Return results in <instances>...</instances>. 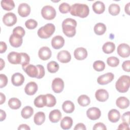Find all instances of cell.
Listing matches in <instances>:
<instances>
[{
	"label": "cell",
	"instance_id": "1",
	"mask_svg": "<svg viewBox=\"0 0 130 130\" xmlns=\"http://www.w3.org/2000/svg\"><path fill=\"white\" fill-rule=\"evenodd\" d=\"M76 26L77 22L72 18H66L62 23L63 32L66 36L69 38L73 37L76 35Z\"/></svg>",
	"mask_w": 130,
	"mask_h": 130
},
{
	"label": "cell",
	"instance_id": "2",
	"mask_svg": "<svg viewBox=\"0 0 130 130\" xmlns=\"http://www.w3.org/2000/svg\"><path fill=\"white\" fill-rule=\"evenodd\" d=\"M70 12L71 14L74 16H78L83 18L88 15L89 9L86 4L76 3L71 7Z\"/></svg>",
	"mask_w": 130,
	"mask_h": 130
},
{
	"label": "cell",
	"instance_id": "3",
	"mask_svg": "<svg viewBox=\"0 0 130 130\" xmlns=\"http://www.w3.org/2000/svg\"><path fill=\"white\" fill-rule=\"evenodd\" d=\"M130 86V78L127 75H122L117 80L115 83L116 90L121 93H124L128 90Z\"/></svg>",
	"mask_w": 130,
	"mask_h": 130
},
{
	"label": "cell",
	"instance_id": "4",
	"mask_svg": "<svg viewBox=\"0 0 130 130\" xmlns=\"http://www.w3.org/2000/svg\"><path fill=\"white\" fill-rule=\"evenodd\" d=\"M55 27L52 23H47L44 26L40 27L37 32L38 36L42 39H48L54 32Z\"/></svg>",
	"mask_w": 130,
	"mask_h": 130
},
{
	"label": "cell",
	"instance_id": "5",
	"mask_svg": "<svg viewBox=\"0 0 130 130\" xmlns=\"http://www.w3.org/2000/svg\"><path fill=\"white\" fill-rule=\"evenodd\" d=\"M56 11L51 6L46 5L43 7L41 10V14L42 17L46 20H52L56 16Z\"/></svg>",
	"mask_w": 130,
	"mask_h": 130
},
{
	"label": "cell",
	"instance_id": "6",
	"mask_svg": "<svg viewBox=\"0 0 130 130\" xmlns=\"http://www.w3.org/2000/svg\"><path fill=\"white\" fill-rule=\"evenodd\" d=\"M17 17L14 13L9 12L3 16V22L6 26H12L17 22Z\"/></svg>",
	"mask_w": 130,
	"mask_h": 130
},
{
	"label": "cell",
	"instance_id": "7",
	"mask_svg": "<svg viewBox=\"0 0 130 130\" xmlns=\"http://www.w3.org/2000/svg\"><path fill=\"white\" fill-rule=\"evenodd\" d=\"M51 87L54 92L60 93L62 91L64 88V82L60 78H55L52 82Z\"/></svg>",
	"mask_w": 130,
	"mask_h": 130
},
{
	"label": "cell",
	"instance_id": "8",
	"mask_svg": "<svg viewBox=\"0 0 130 130\" xmlns=\"http://www.w3.org/2000/svg\"><path fill=\"white\" fill-rule=\"evenodd\" d=\"M118 54L123 57L126 58L129 57L130 54L129 46L125 43H122L118 45L117 49Z\"/></svg>",
	"mask_w": 130,
	"mask_h": 130
},
{
	"label": "cell",
	"instance_id": "9",
	"mask_svg": "<svg viewBox=\"0 0 130 130\" xmlns=\"http://www.w3.org/2000/svg\"><path fill=\"white\" fill-rule=\"evenodd\" d=\"M114 75L112 73H107L105 74L100 76L97 79L98 83L102 85H106L111 81L114 79Z\"/></svg>",
	"mask_w": 130,
	"mask_h": 130
},
{
	"label": "cell",
	"instance_id": "10",
	"mask_svg": "<svg viewBox=\"0 0 130 130\" xmlns=\"http://www.w3.org/2000/svg\"><path fill=\"white\" fill-rule=\"evenodd\" d=\"M86 115L89 119L95 120L98 119L100 117L101 112L97 107H91L87 110Z\"/></svg>",
	"mask_w": 130,
	"mask_h": 130
},
{
	"label": "cell",
	"instance_id": "11",
	"mask_svg": "<svg viewBox=\"0 0 130 130\" xmlns=\"http://www.w3.org/2000/svg\"><path fill=\"white\" fill-rule=\"evenodd\" d=\"M7 59L9 62L12 64H20L21 62V53H18L14 51L11 52L8 54Z\"/></svg>",
	"mask_w": 130,
	"mask_h": 130
},
{
	"label": "cell",
	"instance_id": "12",
	"mask_svg": "<svg viewBox=\"0 0 130 130\" xmlns=\"http://www.w3.org/2000/svg\"><path fill=\"white\" fill-rule=\"evenodd\" d=\"M52 55L50 49L46 46L41 47L38 51V56L39 58L43 60L49 59Z\"/></svg>",
	"mask_w": 130,
	"mask_h": 130
},
{
	"label": "cell",
	"instance_id": "13",
	"mask_svg": "<svg viewBox=\"0 0 130 130\" xmlns=\"http://www.w3.org/2000/svg\"><path fill=\"white\" fill-rule=\"evenodd\" d=\"M26 74L31 78H37L38 75V69L37 67L33 64H28L22 68Z\"/></svg>",
	"mask_w": 130,
	"mask_h": 130
},
{
	"label": "cell",
	"instance_id": "14",
	"mask_svg": "<svg viewBox=\"0 0 130 130\" xmlns=\"http://www.w3.org/2000/svg\"><path fill=\"white\" fill-rule=\"evenodd\" d=\"M64 44V40L61 36H55L51 40V46L55 49H59Z\"/></svg>",
	"mask_w": 130,
	"mask_h": 130
},
{
	"label": "cell",
	"instance_id": "15",
	"mask_svg": "<svg viewBox=\"0 0 130 130\" xmlns=\"http://www.w3.org/2000/svg\"><path fill=\"white\" fill-rule=\"evenodd\" d=\"M18 13L22 17H27L30 13V7L26 3H21L18 6Z\"/></svg>",
	"mask_w": 130,
	"mask_h": 130
},
{
	"label": "cell",
	"instance_id": "16",
	"mask_svg": "<svg viewBox=\"0 0 130 130\" xmlns=\"http://www.w3.org/2000/svg\"><path fill=\"white\" fill-rule=\"evenodd\" d=\"M57 58L59 61L62 63H68L71 59L70 53L67 50H61L57 55Z\"/></svg>",
	"mask_w": 130,
	"mask_h": 130
},
{
	"label": "cell",
	"instance_id": "17",
	"mask_svg": "<svg viewBox=\"0 0 130 130\" xmlns=\"http://www.w3.org/2000/svg\"><path fill=\"white\" fill-rule=\"evenodd\" d=\"M87 51L86 49L83 47H79L76 48L74 52L75 58L79 60L85 59L87 56Z\"/></svg>",
	"mask_w": 130,
	"mask_h": 130
},
{
	"label": "cell",
	"instance_id": "18",
	"mask_svg": "<svg viewBox=\"0 0 130 130\" xmlns=\"http://www.w3.org/2000/svg\"><path fill=\"white\" fill-rule=\"evenodd\" d=\"M95 97L99 102H104L109 98V93L108 91L104 89H98L95 93Z\"/></svg>",
	"mask_w": 130,
	"mask_h": 130
},
{
	"label": "cell",
	"instance_id": "19",
	"mask_svg": "<svg viewBox=\"0 0 130 130\" xmlns=\"http://www.w3.org/2000/svg\"><path fill=\"white\" fill-rule=\"evenodd\" d=\"M9 42L10 45L15 48H18L22 44L23 39L22 38L17 35L12 34L9 38Z\"/></svg>",
	"mask_w": 130,
	"mask_h": 130
},
{
	"label": "cell",
	"instance_id": "20",
	"mask_svg": "<svg viewBox=\"0 0 130 130\" xmlns=\"http://www.w3.org/2000/svg\"><path fill=\"white\" fill-rule=\"evenodd\" d=\"M24 81V77L20 73H14L11 77V82L15 86H21Z\"/></svg>",
	"mask_w": 130,
	"mask_h": 130
},
{
	"label": "cell",
	"instance_id": "21",
	"mask_svg": "<svg viewBox=\"0 0 130 130\" xmlns=\"http://www.w3.org/2000/svg\"><path fill=\"white\" fill-rule=\"evenodd\" d=\"M37 90L38 85L35 82H30L28 83L24 88L25 93L29 95H32L35 94Z\"/></svg>",
	"mask_w": 130,
	"mask_h": 130
},
{
	"label": "cell",
	"instance_id": "22",
	"mask_svg": "<svg viewBox=\"0 0 130 130\" xmlns=\"http://www.w3.org/2000/svg\"><path fill=\"white\" fill-rule=\"evenodd\" d=\"M109 120L113 123L117 122L120 119V112L115 109L110 110L108 114Z\"/></svg>",
	"mask_w": 130,
	"mask_h": 130
},
{
	"label": "cell",
	"instance_id": "23",
	"mask_svg": "<svg viewBox=\"0 0 130 130\" xmlns=\"http://www.w3.org/2000/svg\"><path fill=\"white\" fill-rule=\"evenodd\" d=\"M116 106L121 109L127 108L129 105V100L125 96H120L116 101Z\"/></svg>",
	"mask_w": 130,
	"mask_h": 130
},
{
	"label": "cell",
	"instance_id": "24",
	"mask_svg": "<svg viewBox=\"0 0 130 130\" xmlns=\"http://www.w3.org/2000/svg\"><path fill=\"white\" fill-rule=\"evenodd\" d=\"M61 113L58 109H54L52 110L49 115V118L51 122L53 123H56L58 122L61 118Z\"/></svg>",
	"mask_w": 130,
	"mask_h": 130
},
{
	"label": "cell",
	"instance_id": "25",
	"mask_svg": "<svg viewBox=\"0 0 130 130\" xmlns=\"http://www.w3.org/2000/svg\"><path fill=\"white\" fill-rule=\"evenodd\" d=\"M93 12L98 14H102L105 10V6L103 2L101 1H96L94 2L92 6Z\"/></svg>",
	"mask_w": 130,
	"mask_h": 130
},
{
	"label": "cell",
	"instance_id": "26",
	"mask_svg": "<svg viewBox=\"0 0 130 130\" xmlns=\"http://www.w3.org/2000/svg\"><path fill=\"white\" fill-rule=\"evenodd\" d=\"M60 125L63 129H69L73 125V119L69 116H66L61 119Z\"/></svg>",
	"mask_w": 130,
	"mask_h": 130
},
{
	"label": "cell",
	"instance_id": "27",
	"mask_svg": "<svg viewBox=\"0 0 130 130\" xmlns=\"http://www.w3.org/2000/svg\"><path fill=\"white\" fill-rule=\"evenodd\" d=\"M34 105L38 108H42L46 106V95H39L34 100Z\"/></svg>",
	"mask_w": 130,
	"mask_h": 130
},
{
	"label": "cell",
	"instance_id": "28",
	"mask_svg": "<svg viewBox=\"0 0 130 130\" xmlns=\"http://www.w3.org/2000/svg\"><path fill=\"white\" fill-rule=\"evenodd\" d=\"M63 111L66 113H72L75 110V105L71 101H66L62 105Z\"/></svg>",
	"mask_w": 130,
	"mask_h": 130
},
{
	"label": "cell",
	"instance_id": "29",
	"mask_svg": "<svg viewBox=\"0 0 130 130\" xmlns=\"http://www.w3.org/2000/svg\"><path fill=\"white\" fill-rule=\"evenodd\" d=\"M45 120V114L43 112H38L34 116V121L36 124L40 125L42 124Z\"/></svg>",
	"mask_w": 130,
	"mask_h": 130
},
{
	"label": "cell",
	"instance_id": "30",
	"mask_svg": "<svg viewBox=\"0 0 130 130\" xmlns=\"http://www.w3.org/2000/svg\"><path fill=\"white\" fill-rule=\"evenodd\" d=\"M1 4L2 8L6 11H11L15 8V3L12 0H2Z\"/></svg>",
	"mask_w": 130,
	"mask_h": 130
},
{
	"label": "cell",
	"instance_id": "31",
	"mask_svg": "<svg viewBox=\"0 0 130 130\" xmlns=\"http://www.w3.org/2000/svg\"><path fill=\"white\" fill-rule=\"evenodd\" d=\"M115 49V45L114 43L111 42H107L105 43L103 47L102 50L103 52L106 54H110L112 53Z\"/></svg>",
	"mask_w": 130,
	"mask_h": 130
},
{
	"label": "cell",
	"instance_id": "32",
	"mask_svg": "<svg viewBox=\"0 0 130 130\" xmlns=\"http://www.w3.org/2000/svg\"><path fill=\"white\" fill-rule=\"evenodd\" d=\"M8 104L9 107L13 110L18 109L21 106V103L20 101L16 98H11L9 100Z\"/></svg>",
	"mask_w": 130,
	"mask_h": 130
},
{
	"label": "cell",
	"instance_id": "33",
	"mask_svg": "<svg viewBox=\"0 0 130 130\" xmlns=\"http://www.w3.org/2000/svg\"><path fill=\"white\" fill-rule=\"evenodd\" d=\"M106 26L103 23H98L94 26V32L97 35H102L106 31Z\"/></svg>",
	"mask_w": 130,
	"mask_h": 130
},
{
	"label": "cell",
	"instance_id": "34",
	"mask_svg": "<svg viewBox=\"0 0 130 130\" xmlns=\"http://www.w3.org/2000/svg\"><path fill=\"white\" fill-rule=\"evenodd\" d=\"M34 113V109L30 106H26L24 107L21 112V116L24 119L30 118Z\"/></svg>",
	"mask_w": 130,
	"mask_h": 130
},
{
	"label": "cell",
	"instance_id": "35",
	"mask_svg": "<svg viewBox=\"0 0 130 130\" xmlns=\"http://www.w3.org/2000/svg\"><path fill=\"white\" fill-rule=\"evenodd\" d=\"M78 104L82 107L87 106L90 103V98L85 94L80 95L77 100Z\"/></svg>",
	"mask_w": 130,
	"mask_h": 130
},
{
	"label": "cell",
	"instance_id": "36",
	"mask_svg": "<svg viewBox=\"0 0 130 130\" xmlns=\"http://www.w3.org/2000/svg\"><path fill=\"white\" fill-rule=\"evenodd\" d=\"M47 68L49 72L51 73H55L58 71L59 66L58 63L56 61H51L47 63Z\"/></svg>",
	"mask_w": 130,
	"mask_h": 130
},
{
	"label": "cell",
	"instance_id": "37",
	"mask_svg": "<svg viewBox=\"0 0 130 130\" xmlns=\"http://www.w3.org/2000/svg\"><path fill=\"white\" fill-rule=\"evenodd\" d=\"M120 11V6L116 4H112L109 6L108 11L109 13L113 15L116 16L119 14Z\"/></svg>",
	"mask_w": 130,
	"mask_h": 130
},
{
	"label": "cell",
	"instance_id": "38",
	"mask_svg": "<svg viewBox=\"0 0 130 130\" xmlns=\"http://www.w3.org/2000/svg\"><path fill=\"white\" fill-rule=\"evenodd\" d=\"M46 106L48 107H54L56 103V100L54 95L51 94H46Z\"/></svg>",
	"mask_w": 130,
	"mask_h": 130
},
{
	"label": "cell",
	"instance_id": "39",
	"mask_svg": "<svg viewBox=\"0 0 130 130\" xmlns=\"http://www.w3.org/2000/svg\"><path fill=\"white\" fill-rule=\"evenodd\" d=\"M93 68L96 71H103L105 68V63L102 60L95 61L93 63Z\"/></svg>",
	"mask_w": 130,
	"mask_h": 130
},
{
	"label": "cell",
	"instance_id": "40",
	"mask_svg": "<svg viewBox=\"0 0 130 130\" xmlns=\"http://www.w3.org/2000/svg\"><path fill=\"white\" fill-rule=\"evenodd\" d=\"M107 64L111 67H116L119 63V59L115 56H111L107 59Z\"/></svg>",
	"mask_w": 130,
	"mask_h": 130
},
{
	"label": "cell",
	"instance_id": "41",
	"mask_svg": "<svg viewBox=\"0 0 130 130\" xmlns=\"http://www.w3.org/2000/svg\"><path fill=\"white\" fill-rule=\"evenodd\" d=\"M21 62L20 64L22 65V68H23L29 64V61H30V57L29 55L26 53L21 52Z\"/></svg>",
	"mask_w": 130,
	"mask_h": 130
},
{
	"label": "cell",
	"instance_id": "42",
	"mask_svg": "<svg viewBox=\"0 0 130 130\" xmlns=\"http://www.w3.org/2000/svg\"><path fill=\"white\" fill-rule=\"evenodd\" d=\"M25 25L27 28L29 29H33L37 26L38 22L34 19H29L25 21Z\"/></svg>",
	"mask_w": 130,
	"mask_h": 130
},
{
	"label": "cell",
	"instance_id": "43",
	"mask_svg": "<svg viewBox=\"0 0 130 130\" xmlns=\"http://www.w3.org/2000/svg\"><path fill=\"white\" fill-rule=\"evenodd\" d=\"M71 6L67 3H62L59 6V10L62 14L68 13L70 11Z\"/></svg>",
	"mask_w": 130,
	"mask_h": 130
},
{
	"label": "cell",
	"instance_id": "44",
	"mask_svg": "<svg viewBox=\"0 0 130 130\" xmlns=\"http://www.w3.org/2000/svg\"><path fill=\"white\" fill-rule=\"evenodd\" d=\"M13 34L19 36L20 37L23 38L25 34V31L24 28L20 26L15 27L13 30Z\"/></svg>",
	"mask_w": 130,
	"mask_h": 130
},
{
	"label": "cell",
	"instance_id": "45",
	"mask_svg": "<svg viewBox=\"0 0 130 130\" xmlns=\"http://www.w3.org/2000/svg\"><path fill=\"white\" fill-rule=\"evenodd\" d=\"M36 67H37V68L38 69V73H39L37 78L41 79L45 75V69H44V67L41 64H38L36 66Z\"/></svg>",
	"mask_w": 130,
	"mask_h": 130
},
{
	"label": "cell",
	"instance_id": "46",
	"mask_svg": "<svg viewBox=\"0 0 130 130\" xmlns=\"http://www.w3.org/2000/svg\"><path fill=\"white\" fill-rule=\"evenodd\" d=\"M0 79H1V84L0 88H3L5 87L8 83V78L5 75L1 74H0Z\"/></svg>",
	"mask_w": 130,
	"mask_h": 130
},
{
	"label": "cell",
	"instance_id": "47",
	"mask_svg": "<svg viewBox=\"0 0 130 130\" xmlns=\"http://www.w3.org/2000/svg\"><path fill=\"white\" fill-rule=\"evenodd\" d=\"M93 129L94 130H98V129H100V130H106L107 129V127L105 126V125L101 122H98L95 123L93 127Z\"/></svg>",
	"mask_w": 130,
	"mask_h": 130
},
{
	"label": "cell",
	"instance_id": "48",
	"mask_svg": "<svg viewBox=\"0 0 130 130\" xmlns=\"http://www.w3.org/2000/svg\"><path fill=\"white\" fill-rule=\"evenodd\" d=\"M129 116H130V112L129 111H127L126 112H125L121 116V119L123 122H126L129 124Z\"/></svg>",
	"mask_w": 130,
	"mask_h": 130
},
{
	"label": "cell",
	"instance_id": "49",
	"mask_svg": "<svg viewBox=\"0 0 130 130\" xmlns=\"http://www.w3.org/2000/svg\"><path fill=\"white\" fill-rule=\"evenodd\" d=\"M122 69L127 72H130V61L129 60L124 61L122 64Z\"/></svg>",
	"mask_w": 130,
	"mask_h": 130
},
{
	"label": "cell",
	"instance_id": "50",
	"mask_svg": "<svg viewBox=\"0 0 130 130\" xmlns=\"http://www.w3.org/2000/svg\"><path fill=\"white\" fill-rule=\"evenodd\" d=\"M117 128L118 129H129V124L126 122H123L119 125Z\"/></svg>",
	"mask_w": 130,
	"mask_h": 130
},
{
	"label": "cell",
	"instance_id": "51",
	"mask_svg": "<svg viewBox=\"0 0 130 130\" xmlns=\"http://www.w3.org/2000/svg\"><path fill=\"white\" fill-rule=\"evenodd\" d=\"M74 130H78V129H80V130H86V127L85 126V125L82 123H79L78 124H77L74 128Z\"/></svg>",
	"mask_w": 130,
	"mask_h": 130
},
{
	"label": "cell",
	"instance_id": "52",
	"mask_svg": "<svg viewBox=\"0 0 130 130\" xmlns=\"http://www.w3.org/2000/svg\"><path fill=\"white\" fill-rule=\"evenodd\" d=\"M7 49V46L5 42L3 41L1 42V47H0V53H4Z\"/></svg>",
	"mask_w": 130,
	"mask_h": 130
},
{
	"label": "cell",
	"instance_id": "53",
	"mask_svg": "<svg viewBox=\"0 0 130 130\" xmlns=\"http://www.w3.org/2000/svg\"><path fill=\"white\" fill-rule=\"evenodd\" d=\"M18 129H24V130H30V128L26 124H20L18 127Z\"/></svg>",
	"mask_w": 130,
	"mask_h": 130
},
{
	"label": "cell",
	"instance_id": "54",
	"mask_svg": "<svg viewBox=\"0 0 130 130\" xmlns=\"http://www.w3.org/2000/svg\"><path fill=\"white\" fill-rule=\"evenodd\" d=\"M1 111V121H3L6 119V112L3 111L2 109L0 110Z\"/></svg>",
	"mask_w": 130,
	"mask_h": 130
},
{
	"label": "cell",
	"instance_id": "55",
	"mask_svg": "<svg viewBox=\"0 0 130 130\" xmlns=\"http://www.w3.org/2000/svg\"><path fill=\"white\" fill-rule=\"evenodd\" d=\"M0 96H1V102H0V104L2 105L6 101V96L5 94H4L2 92L0 93Z\"/></svg>",
	"mask_w": 130,
	"mask_h": 130
},
{
	"label": "cell",
	"instance_id": "56",
	"mask_svg": "<svg viewBox=\"0 0 130 130\" xmlns=\"http://www.w3.org/2000/svg\"><path fill=\"white\" fill-rule=\"evenodd\" d=\"M129 5H130V3H127L125 6V8H124V11L125 12L129 15Z\"/></svg>",
	"mask_w": 130,
	"mask_h": 130
},
{
	"label": "cell",
	"instance_id": "57",
	"mask_svg": "<svg viewBox=\"0 0 130 130\" xmlns=\"http://www.w3.org/2000/svg\"><path fill=\"white\" fill-rule=\"evenodd\" d=\"M5 61L2 58L0 59V70H2L3 68L5 67Z\"/></svg>",
	"mask_w": 130,
	"mask_h": 130
}]
</instances>
